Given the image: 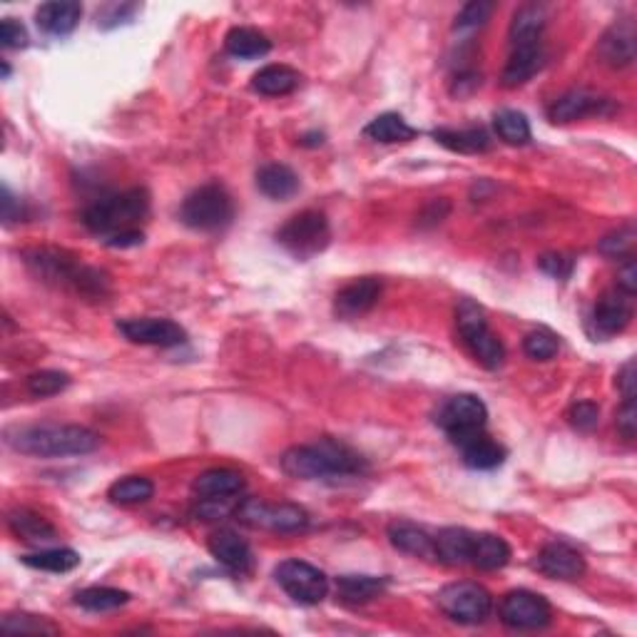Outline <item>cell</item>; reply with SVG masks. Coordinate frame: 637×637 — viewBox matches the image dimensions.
<instances>
[{"instance_id": "3", "label": "cell", "mask_w": 637, "mask_h": 637, "mask_svg": "<svg viewBox=\"0 0 637 637\" xmlns=\"http://www.w3.org/2000/svg\"><path fill=\"white\" fill-rule=\"evenodd\" d=\"M23 262L40 282L50 287L75 292L88 299H103L107 294V277L100 269L88 267L73 254L53 247H35L23 252Z\"/></svg>"}, {"instance_id": "43", "label": "cell", "mask_w": 637, "mask_h": 637, "mask_svg": "<svg viewBox=\"0 0 637 637\" xmlns=\"http://www.w3.org/2000/svg\"><path fill=\"white\" fill-rule=\"evenodd\" d=\"M3 630H8V633H58L55 625H50L43 618H35V615H5Z\"/></svg>"}, {"instance_id": "22", "label": "cell", "mask_w": 637, "mask_h": 637, "mask_svg": "<svg viewBox=\"0 0 637 637\" xmlns=\"http://www.w3.org/2000/svg\"><path fill=\"white\" fill-rule=\"evenodd\" d=\"M192 491L200 498H237L244 491V476L234 468H210L195 478Z\"/></svg>"}, {"instance_id": "36", "label": "cell", "mask_w": 637, "mask_h": 637, "mask_svg": "<svg viewBox=\"0 0 637 637\" xmlns=\"http://www.w3.org/2000/svg\"><path fill=\"white\" fill-rule=\"evenodd\" d=\"M155 493V486H152L150 478L145 476H127L120 478L110 486L107 491V498L117 506H140V503H147Z\"/></svg>"}, {"instance_id": "44", "label": "cell", "mask_w": 637, "mask_h": 637, "mask_svg": "<svg viewBox=\"0 0 637 637\" xmlns=\"http://www.w3.org/2000/svg\"><path fill=\"white\" fill-rule=\"evenodd\" d=\"M568 421H570V426L578 428V431H585V433L593 431V428L598 426V421H600L598 404H593V401H578V404L570 406Z\"/></svg>"}, {"instance_id": "38", "label": "cell", "mask_w": 637, "mask_h": 637, "mask_svg": "<svg viewBox=\"0 0 637 637\" xmlns=\"http://www.w3.org/2000/svg\"><path fill=\"white\" fill-rule=\"evenodd\" d=\"M493 127H496L498 137H501L506 145H528L533 137L531 122L523 112L518 110H501L493 117Z\"/></svg>"}, {"instance_id": "53", "label": "cell", "mask_w": 637, "mask_h": 637, "mask_svg": "<svg viewBox=\"0 0 637 637\" xmlns=\"http://www.w3.org/2000/svg\"><path fill=\"white\" fill-rule=\"evenodd\" d=\"M321 142H324V132H309V135L302 137V145L307 147H317Z\"/></svg>"}, {"instance_id": "1", "label": "cell", "mask_w": 637, "mask_h": 637, "mask_svg": "<svg viewBox=\"0 0 637 637\" xmlns=\"http://www.w3.org/2000/svg\"><path fill=\"white\" fill-rule=\"evenodd\" d=\"M282 468L287 476L299 481H344V478L364 476L369 471L366 458L354 448L334 438H321L317 443L289 448L282 456Z\"/></svg>"}, {"instance_id": "35", "label": "cell", "mask_w": 637, "mask_h": 637, "mask_svg": "<svg viewBox=\"0 0 637 637\" xmlns=\"http://www.w3.org/2000/svg\"><path fill=\"white\" fill-rule=\"evenodd\" d=\"M23 565L33 570H45V573H70L80 565V555L73 548H48L40 553L23 555Z\"/></svg>"}, {"instance_id": "7", "label": "cell", "mask_w": 637, "mask_h": 637, "mask_svg": "<svg viewBox=\"0 0 637 637\" xmlns=\"http://www.w3.org/2000/svg\"><path fill=\"white\" fill-rule=\"evenodd\" d=\"M331 239L329 222L321 212L307 210L294 214L289 222H284L277 232V242L294 254L297 259H309L314 254L324 252Z\"/></svg>"}, {"instance_id": "24", "label": "cell", "mask_w": 637, "mask_h": 637, "mask_svg": "<svg viewBox=\"0 0 637 637\" xmlns=\"http://www.w3.org/2000/svg\"><path fill=\"white\" fill-rule=\"evenodd\" d=\"M433 140L446 150L458 152V155H481L491 150L493 140L483 127H466V130H451V127H438L433 130Z\"/></svg>"}, {"instance_id": "9", "label": "cell", "mask_w": 637, "mask_h": 637, "mask_svg": "<svg viewBox=\"0 0 637 637\" xmlns=\"http://www.w3.org/2000/svg\"><path fill=\"white\" fill-rule=\"evenodd\" d=\"M438 608L448 615L451 620L463 625H478L491 615L493 598L483 585L471 583V580H461V583H451L438 593Z\"/></svg>"}, {"instance_id": "41", "label": "cell", "mask_w": 637, "mask_h": 637, "mask_svg": "<svg viewBox=\"0 0 637 637\" xmlns=\"http://www.w3.org/2000/svg\"><path fill=\"white\" fill-rule=\"evenodd\" d=\"M493 10H496V3H491V0H473V3L463 5L461 13L456 15V30L481 28L488 23Z\"/></svg>"}, {"instance_id": "28", "label": "cell", "mask_w": 637, "mask_h": 637, "mask_svg": "<svg viewBox=\"0 0 637 637\" xmlns=\"http://www.w3.org/2000/svg\"><path fill=\"white\" fill-rule=\"evenodd\" d=\"M257 187L269 200H289L299 192V177L292 167L272 162L257 172Z\"/></svg>"}, {"instance_id": "47", "label": "cell", "mask_w": 637, "mask_h": 637, "mask_svg": "<svg viewBox=\"0 0 637 637\" xmlns=\"http://www.w3.org/2000/svg\"><path fill=\"white\" fill-rule=\"evenodd\" d=\"M0 45H3L5 50L25 48V45H28V30H25L18 20L5 18L3 23H0Z\"/></svg>"}, {"instance_id": "52", "label": "cell", "mask_w": 637, "mask_h": 637, "mask_svg": "<svg viewBox=\"0 0 637 637\" xmlns=\"http://www.w3.org/2000/svg\"><path fill=\"white\" fill-rule=\"evenodd\" d=\"M142 239H145V234H142L140 229H135V232L115 234V237L105 239V244L112 249H127V247H137V244H142Z\"/></svg>"}, {"instance_id": "13", "label": "cell", "mask_w": 637, "mask_h": 637, "mask_svg": "<svg viewBox=\"0 0 637 637\" xmlns=\"http://www.w3.org/2000/svg\"><path fill=\"white\" fill-rule=\"evenodd\" d=\"M117 331H120L127 341H132V344L162 346V349H172V346H180L187 341V331L172 319H157V317L122 319L117 321Z\"/></svg>"}, {"instance_id": "40", "label": "cell", "mask_w": 637, "mask_h": 637, "mask_svg": "<svg viewBox=\"0 0 637 637\" xmlns=\"http://www.w3.org/2000/svg\"><path fill=\"white\" fill-rule=\"evenodd\" d=\"M560 349L558 336L550 329H533L531 334L523 339V351L531 356L533 361H550Z\"/></svg>"}, {"instance_id": "11", "label": "cell", "mask_w": 637, "mask_h": 637, "mask_svg": "<svg viewBox=\"0 0 637 637\" xmlns=\"http://www.w3.org/2000/svg\"><path fill=\"white\" fill-rule=\"evenodd\" d=\"M274 578L289 598L302 605H319L329 593V578L304 560H284L274 570Z\"/></svg>"}, {"instance_id": "48", "label": "cell", "mask_w": 637, "mask_h": 637, "mask_svg": "<svg viewBox=\"0 0 637 637\" xmlns=\"http://www.w3.org/2000/svg\"><path fill=\"white\" fill-rule=\"evenodd\" d=\"M137 10V5H107V8H103L98 13V25L100 28H115V25H122L127 23V20L132 18V13Z\"/></svg>"}, {"instance_id": "37", "label": "cell", "mask_w": 637, "mask_h": 637, "mask_svg": "<svg viewBox=\"0 0 637 637\" xmlns=\"http://www.w3.org/2000/svg\"><path fill=\"white\" fill-rule=\"evenodd\" d=\"M130 603V593L117 588H85L75 595V605H80L88 613H110V610L122 608V605Z\"/></svg>"}, {"instance_id": "39", "label": "cell", "mask_w": 637, "mask_h": 637, "mask_svg": "<svg viewBox=\"0 0 637 637\" xmlns=\"http://www.w3.org/2000/svg\"><path fill=\"white\" fill-rule=\"evenodd\" d=\"M70 386V376L65 371H53V369H45V371H35L25 379V389H28L30 396L35 399H48V396L60 394Z\"/></svg>"}, {"instance_id": "34", "label": "cell", "mask_w": 637, "mask_h": 637, "mask_svg": "<svg viewBox=\"0 0 637 637\" xmlns=\"http://www.w3.org/2000/svg\"><path fill=\"white\" fill-rule=\"evenodd\" d=\"M336 590L339 598L349 605L369 603V600L379 598L386 590V578H374V575H341L336 580Z\"/></svg>"}, {"instance_id": "4", "label": "cell", "mask_w": 637, "mask_h": 637, "mask_svg": "<svg viewBox=\"0 0 637 637\" xmlns=\"http://www.w3.org/2000/svg\"><path fill=\"white\" fill-rule=\"evenodd\" d=\"M147 212H150V195L142 187H135V190L93 202L85 210L83 222L93 234L110 239L115 234L140 229V222L147 217Z\"/></svg>"}, {"instance_id": "45", "label": "cell", "mask_w": 637, "mask_h": 637, "mask_svg": "<svg viewBox=\"0 0 637 637\" xmlns=\"http://www.w3.org/2000/svg\"><path fill=\"white\" fill-rule=\"evenodd\" d=\"M538 267L543 269L548 277L553 279H568L575 269V259L568 257V254L560 252H548L538 259Z\"/></svg>"}, {"instance_id": "50", "label": "cell", "mask_w": 637, "mask_h": 637, "mask_svg": "<svg viewBox=\"0 0 637 637\" xmlns=\"http://www.w3.org/2000/svg\"><path fill=\"white\" fill-rule=\"evenodd\" d=\"M618 287H620V292L625 294V297H630V299L635 297V292H637V264H635L633 257L625 259L623 269L618 272Z\"/></svg>"}, {"instance_id": "33", "label": "cell", "mask_w": 637, "mask_h": 637, "mask_svg": "<svg viewBox=\"0 0 637 637\" xmlns=\"http://www.w3.org/2000/svg\"><path fill=\"white\" fill-rule=\"evenodd\" d=\"M224 48L229 55L239 60H252V58H264V55L272 50V43L264 33L254 28H232L224 38Z\"/></svg>"}, {"instance_id": "49", "label": "cell", "mask_w": 637, "mask_h": 637, "mask_svg": "<svg viewBox=\"0 0 637 637\" xmlns=\"http://www.w3.org/2000/svg\"><path fill=\"white\" fill-rule=\"evenodd\" d=\"M618 431L623 433L628 441H633L637 433V406L635 399H625V404L618 411Z\"/></svg>"}, {"instance_id": "16", "label": "cell", "mask_w": 637, "mask_h": 637, "mask_svg": "<svg viewBox=\"0 0 637 637\" xmlns=\"http://www.w3.org/2000/svg\"><path fill=\"white\" fill-rule=\"evenodd\" d=\"M637 53V30L630 18L618 20L605 30L603 40L598 43V55L610 68H628L633 65Z\"/></svg>"}, {"instance_id": "6", "label": "cell", "mask_w": 637, "mask_h": 637, "mask_svg": "<svg viewBox=\"0 0 637 637\" xmlns=\"http://www.w3.org/2000/svg\"><path fill=\"white\" fill-rule=\"evenodd\" d=\"M234 217V202L229 192L217 182L197 187L195 192L185 197L180 207L182 224L197 232H217L227 227Z\"/></svg>"}, {"instance_id": "46", "label": "cell", "mask_w": 637, "mask_h": 637, "mask_svg": "<svg viewBox=\"0 0 637 637\" xmlns=\"http://www.w3.org/2000/svg\"><path fill=\"white\" fill-rule=\"evenodd\" d=\"M237 506L239 503H234V498H200V506H197L195 513L202 521H217V518L237 511Z\"/></svg>"}, {"instance_id": "23", "label": "cell", "mask_w": 637, "mask_h": 637, "mask_svg": "<svg viewBox=\"0 0 637 637\" xmlns=\"http://www.w3.org/2000/svg\"><path fill=\"white\" fill-rule=\"evenodd\" d=\"M391 545L396 550L406 555H414V558H436V550H433V535H428L424 528L416 526L411 521H394L386 528Z\"/></svg>"}, {"instance_id": "5", "label": "cell", "mask_w": 637, "mask_h": 637, "mask_svg": "<svg viewBox=\"0 0 637 637\" xmlns=\"http://www.w3.org/2000/svg\"><path fill=\"white\" fill-rule=\"evenodd\" d=\"M456 324L458 331H461L463 344L476 356L478 364L491 371L501 369L503 359H506V349H503V341L498 339L496 331L488 326L483 307H478L471 299H463L456 309Z\"/></svg>"}, {"instance_id": "18", "label": "cell", "mask_w": 637, "mask_h": 637, "mask_svg": "<svg viewBox=\"0 0 637 637\" xmlns=\"http://www.w3.org/2000/svg\"><path fill=\"white\" fill-rule=\"evenodd\" d=\"M381 297V282L376 277L356 279V282L346 284L339 294H336L334 312L341 319H356L364 317L366 312L376 307Z\"/></svg>"}, {"instance_id": "42", "label": "cell", "mask_w": 637, "mask_h": 637, "mask_svg": "<svg viewBox=\"0 0 637 637\" xmlns=\"http://www.w3.org/2000/svg\"><path fill=\"white\" fill-rule=\"evenodd\" d=\"M635 249V229L630 227H620L618 232H610L608 237L600 242V252L608 254V257H618V259H630Z\"/></svg>"}, {"instance_id": "20", "label": "cell", "mask_w": 637, "mask_h": 637, "mask_svg": "<svg viewBox=\"0 0 637 637\" xmlns=\"http://www.w3.org/2000/svg\"><path fill=\"white\" fill-rule=\"evenodd\" d=\"M80 18H83V5L75 0H50V3L40 5L35 13V23L43 33L63 38L78 28Z\"/></svg>"}, {"instance_id": "26", "label": "cell", "mask_w": 637, "mask_h": 637, "mask_svg": "<svg viewBox=\"0 0 637 637\" xmlns=\"http://www.w3.org/2000/svg\"><path fill=\"white\" fill-rule=\"evenodd\" d=\"M511 560V545L493 533H473L471 563L481 570H501Z\"/></svg>"}, {"instance_id": "2", "label": "cell", "mask_w": 637, "mask_h": 637, "mask_svg": "<svg viewBox=\"0 0 637 637\" xmlns=\"http://www.w3.org/2000/svg\"><path fill=\"white\" fill-rule=\"evenodd\" d=\"M5 443L23 456L65 458L93 453L100 446V436L75 424H33L8 428Z\"/></svg>"}, {"instance_id": "31", "label": "cell", "mask_w": 637, "mask_h": 637, "mask_svg": "<svg viewBox=\"0 0 637 637\" xmlns=\"http://www.w3.org/2000/svg\"><path fill=\"white\" fill-rule=\"evenodd\" d=\"M545 28V8L543 5H523L516 15H513L511 30H508V40L511 48L516 45H535L540 43V35Z\"/></svg>"}, {"instance_id": "29", "label": "cell", "mask_w": 637, "mask_h": 637, "mask_svg": "<svg viewBox=\"0 0 637 637\" xmlns=\"http://www.w3.org/2000/svg\"><path fill=\"white\" fill-rule=\"evenodd\" d=\"M471 543L473 533L466 531V528H443L433 538L436 560L448 565H468L471 563Z\"/></svg>"}, {"instance_id": "51", "label": "cell", "mask_w": 637, "mask_h": 637, "mask_svg": "<svg viewBox=\"0 0 637 637\" xmlns=\"http://www.w3.org/2000/svg\"><path fill=\"white\" fill-rule=\"evenodd\" d=\"M618 386L623 391L625 399H635V389H637V379H635V361L630 359L628 364L620 369L618 374Z\"/></svg>"}, {"instance_id": "27", "label": "cell", "mask_w": 637, "mask_h": 637, "mask_svg": "<svg viewBox=\"0 0 637 637\" xmlns=\"http://www.w3.org/2000/svg\"><path fill=\"white\" fill-rule=\"evenodd\" d=\"M299 80H302V75L289 65H267L259 73H254L252 90L259 95H267V98H282V95L294 93L299 88Z\"/></svg>"}, {"instance_id": "30", "label": "cell", "mask_w": 637, "mask_h": 637, "mask_svg": "<svg viewBox=\"0 0 637 637\" xmlns=\"http://www.w3.org/2000/svg\"><path fill=\"white\" fill-rule=\"evenodd\" d=\"M8 526L18 538H23L25 543H53L58 538V531L45 521L40 513L30 511V508H15L13 513L8 516Z\"/></svg>"}, {"instance_id": "19", "label": "cell", "mask_w": 637, "mask_h": 637, "mask_svg": "<svg viewBox=\"0 0 637 637\" xmlns=\"http://www.w3.org/2000/svg\"><path fill=\"white\" fill-rule=\"evenodd\" d=\"M207 548H210L212 558L217 560V563H222L224 568L232 570V573H249L254 565V553L252 548H249V543L244 538H239L234 531H217L212 533L210 543H207Z\"/></svg>"}, {"instance_id": "14", "label": "cell", "mask_w": 637, "mask_h": 637, "mask_svg": "<svg viewBox=\"0 0 637 637\" xmlns=\"http://www.w3.org/2000/svg\"><path fill=\"white\" fill-rule=\"evenodd\" d=\"M633 319V304L623 292H608L598 299L590 314V329L595 339H610L615 334H623Z\"/></svg>"}, {"instance_id": "32", "label": "cell", "mask_w": 637, "mask_h": 637, "mask_svg": "<svg viewBox=\"0 0 637 637\" xmlns=\"http://www.w3.org/2000/svg\"><path fill=\"white\" fill-rule=\"evenodd\" d=\"M364 135L376 142H384V145H394V142L414 140L419 132H416L399 112H384V115L374 117V120L364 127Z\"/></svg>"}, {"instance_id": "17", "label": "cell", "mask_w": 637, "mask_h": 637, "mask_svg": "<svg viewBox=\"0 0 637 637\" xmlns=\"http://www.w3.org/2000/svg\"><path fill=\"white\" fill-rule=\"evenodd\" d=\"M610 112H615L613 100L600 98V95L588 93V90H570L550 105L548 115L553 122L565 125V122L583 120L590 115H610Z\"/></svg>"}, {"instance_id": "21", "label": "cell", "mask_w": 637, "mask_h": 637, "mask_svg": "<svg viewBox=\"0 0 637 637\" xmlns=\"http://www.w3.org/2000/svg\"><path fill=\"white\" fill-rule=\"evenodd\" d=\"M543 60L545 50L540 43L516 45V48H511V55H508V63L501 75L503 85H506V88H521V85H526L528 80L543 68Z\"/></svg>"}, {"instance_id": "12", "label": "cell", "mask_w": 637, "mask_h": 637, "mask_svg": "<svg viewBox=\"0 0 637 637\" xmlns=\"http://www.w3.org/2000/svg\"><path fill=\"white\" fill-rule=\"evenodd\" d=\"M498 618L513 630H540L550 623L553 610L543 595L531 590H511L498 605Z\"/></svg>"}, {"instance_id": "8", "label": "cell", "mask_w": 637, "mask_h": 637, "mask_svg": "<svg viewBox=\"0 0 637 637\" xmlns=\"http://www.w3.org/2000/svg\"><path fill=\"white\" fill-rule=\"evenodd\" d=\"M234 516L249 528H264L274 533H297L309 526V516L304 508L294 503H264L259 498L239 501Z\"/></svg>"}, {"instance_id": "25", "label": "cell", "mask_w": 637, "mask_h": 637, "mask_svg": "<svg viewBox=\"0 0 637 637\" xmlns=\"http://www.w3.org/2000/svg\"><path fill=\"white\" fill-rule=\"evenodd\" d=\"M458 448H461L463 463L473 471H493L506 461V448L488 438L486 433H476L468 441L458 443Z\"/></svg>"}, {"instance_id": "15", "label": "cell", "mask_w": 637, "mask_h": 637, "mask_svg": "<svg viewBox=\"0 0 637 637\" xmlns=\"http://www.w3.org/2000/svg\"><path fill=\"white\" fill-rule=\"evenodd\" d=\"M535 568L545 575V578L553 580H578L585 573V558L568 543H553L543 545L535 558Z\"/></svg>"}, {"instance_id": "10", "label": "cell", "mask_w": 637, "mask_h": 637, "mask_svg": "<svg viewBox=\"0 0 637 637\" xmlns=\"http://www.w3.org/2000/svg\"><path fill=\"white\" fill-rule=\"evenodd\" d=\"M486 419H488L486 404L473 394L451 396V399H448L436 414V424L446 431V436L451 438L456 446L458 443L468 441L471 436H476V433H483Z\"/></svg>"}]
</instances>
